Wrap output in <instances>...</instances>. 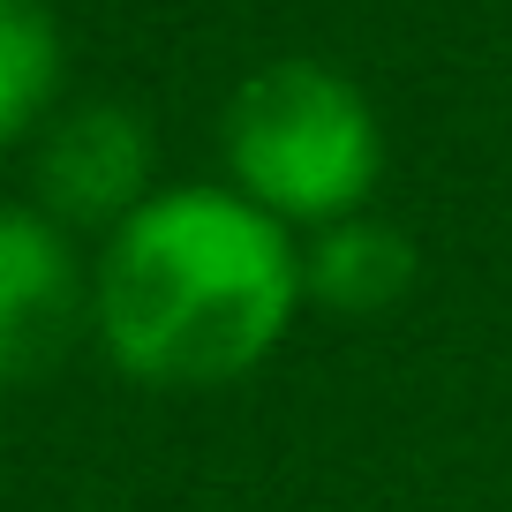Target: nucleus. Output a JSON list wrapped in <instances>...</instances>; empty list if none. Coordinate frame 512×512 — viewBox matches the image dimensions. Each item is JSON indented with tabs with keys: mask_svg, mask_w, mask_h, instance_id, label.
<instances>
[{
	"mask_svg": "<svg viewBox=\"0 0 512 512\" xmlns=\"http://www.w3.org/2000/svg\"><path fill=\"white\" fill-rule=\"evenodd\" d=\"M61 98V23L38 0H0V151L31 136Z\"/></svg>",
	"mask_w": 512,
	"mask_h": 512,
	"instance_id": "obj_6",
	"label": "nucleus"
},
{
	"mask_svg": "<svg viewBox=\"0 0 512 512\" xmlns=\"http://www.w3.org/2000/svg\"><path fill=\"white\" fill-rule=\"evenodd\" d=\"M415 287V241L384 219H339L317 226V241L302 249V302L332 309V317H377Z\"/></svg>",
	"mask_w": 512,
	"mask_h": 512,
	"instance_id": "obj_5",
	"label": "nucleus"
},
{
	"mask_svg": "<svg viewBox=\"0 0 512 512\" xmlns=\"http://www.w3.org/2000/svg\"><path fill=\"white\" fill-rule=\"evenodd\" d=\"M302 249L234 189H151L98 249L91 332L113 369L159 392L234 384L287 339Z\"/></svg>",
	"mask_w": 512,
	"mask_h": 512,
	"instance_id": "obj_1",
	"label": "nucleus"
},
{
	"mask_svg": "<svg viewBox=\"0 0 512 512\" xmlns=\"http://www.w3.org/2000/svg\"><path fill=\"white\" fill-rule=\"evenodd\" d=\"M226 189L279 226H339L369 204L384 174V128L362 83L287 53L234 83L219 121Z\"/></svg>",
	"mask_w": 512,
	"mask_h": 512,
	"instance_id": "obj_2",
	"label": "nucleus"
},
{
	"mask_svg": "<svg viewBox=\"0 0 512 512\" xmlns=\"http://www.w3.org/2000/svg\"><path fill=\"white\" fill-rule=\"evenodd\" d=\"M91 324L76 234L38 204H0V384H31Z\"/></svg>",
	"mask_w": 512,
	"mask_h": 512,
	"instance_id": "obj_3",
	"label": "nucleus"
},
{
	"mask_svg": "<svg viewBox=\"0 0 512 512\" xmlns=\"http://www.w3.org/2000/svg\"><path fill=\"white\" fill-rule=\"evenodd\" d=\"M151 159L159 151H151L144 113L113 106V98H83L38 144V211L68 234H83V226L113 234L151 196Z\"/></svg>",
	"mask_w": 512,
	"mask_h": 512,
	"instance_id": "obj_4",
	"label": "nucleus"
}]
</instances>
